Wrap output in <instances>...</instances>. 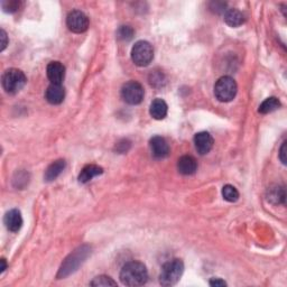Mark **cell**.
I'll list each match as a JSON object with an SVG mask.
<instances>
[{
  "instance_id": "obj_16",
  "label": "cell",
  "mask_w": 287,
  "mask_h": 287,
  "mask_svg": "<svg viewBox=\"0 0 287 287\" xmlns=\"http://www.w3.org/2000/svg\"><path fill=\"white\" fill-rule=\"evenodd\" d=\"M245 15L238 9H227L224 12V22L230 27H238L245 23Z\"/></svg>"
},
{
  "instance_id": "obj_3",
  "label": "cell",
  "mask_w": 287,
  "mask_h": 287,
  "mask_svg": "<svg viewBox=\"0 0 287 287\" xmlns=\"http://www.w3.org/2000/svg\"><path fill=\"white\" fill-rule=\"evenodd\" d=\"M27 78L22 70L9 69L5 71L2 78L4 90L9 94H16L26 84Z\"/></svg>"
},
{
  "instance_id": "obj_22",
  "label": "cell",
  "mask_w": 287,
  "mask_h": 287,
  "mask_svg": "<svg viewBox=\"0 0 287 287\" xmlns=\"http://www.w3.org/2000/svg\"><path fill=\"white\" fill-rule=\"evenodd\" d=\"M134 29L130 26H121L117 32V37L121 40H130L134 37Z\"/></svg>"
},
{
  "instance_id": "obj_15",
  "label": "cell",
  "mask_w": 287,
  "mask_h": 287,
  "mask_svg": "<svg viewBox=\"0 0 287 287\" xmlns=\"http://www.w3.org/2000/svg\"><path fill=\"white\" fill-rule=\"evenodd\" d=\"M102 173H104L102 167L98 165H93V164H90V165H86L82 168V171L79 175V182L82 184H85L90 182L92 178L101 175Z\"/></svg>"
},
{
  "instance_id": "obj_1",
  "label": "cell",
  "mask_w": 287,
  "mask_h": 287,
  "mask_svg": "<svg viewBox=\"0 0 287 287\" xmlns=\"http://www.w3.org/2000/svg\"><path fill=\"white\" fill-rule=\"evenodd\" d=\"M120 280L126 286H142L148 280L146 266L140 261H129L120 271Z\"/></svg>"
},
{
  "instance_id": "obj_2",
  "label": "cell",
  "mask_w": 287,
  "mask_h": 287,
  "mask_svg": "<svg viewBox=\"0 0 287 287\" xmlns=\"http://www.w3.org/2000/svg\"><path fill=\"white\" fill-rule=\"evenodd\" d=\"M184 271V264L181 259H172L164 264L161 275L160 283L163 286H173L177 284L181 279Z\"/></svg>"
},
{
  "instance_id": "obj_18",
  "label": "cell",
  "mask_w": 287,
  "mask_h": 287,
  "mask_svg": "<svg viewBox=\"0 0 287 287\" xmlns=\"http://www.w3.org/2000/svg\"><path fill=\"white\" fill-rule=\"evenodd\" d=\"M267 200L273 204H284L286 200L285 188L283 186L275 185L268 188L267 191Z\"/></svg>"
},
{
  "instance_id": "obj_10",
  "label": "cell",
  "mask_w": 287,
  "mask_h": 287,
  "mask_svg": "<svg viewBox=\"0 0 287 287\" xmlns=\"http://www.w3.org/2000/svg\"><path fill=\"white\" fill-rule=\"evenodd\" d=\"M194 145L200 155H206L213 147V138L208 131H201L194 136Z\"/></svg>"
},
{
  "instance_id": "obj_25",
  "label": "cell",
  "mask_w": 287,
  "mask_h": 287,
  "mask_svg": "<svg viewBox=\"0 0 287 287\" xmlns=\"http://www.w3.org/2000/svg\"><path fill=\"white\" fill-rule=\"evenodd\" d=\"M286 145H287V141H284L283 145L280 147V151H279V158H280V162L286 165Z\"/></svg>"
},
{
  "instance_id": "obj_5",
  "label": "cell",
  "mask_w": 287,
  "mask_h": 287,
  "mask_svg": "<svg viewBox=\"0 0 287 287\" xmlns=\"http://www.w3.org/2000/svg\"><path fill=\"white\" fill-rule=\"evenodd\" d=\"M154 59V50L147 40H138L131 49V60L137 66L150 65Z\"/></svg>"
},
{
  "instance_id": "obj_4",
  "label": "cell",
  "mask_w": 287,
  "mask_h": 287,
  "mask_svg": "<svg viewBox=\"0 0 287 287\" xmlns=\"http://www.w3.org/2000/svg\"><path fill=\"white\" fill-rule=\"evenodd\" d=\"M238 85L231 76H221L214 84V95L220 102H230L234 99Z\"/></svg>"
},
{
  "instance_id": "obj_17",
  "label": "cell",
  "mask_w": 287,
  "mask_h": 287,
  "mask_svg": "<svg viewBox=\"0 0 287 287\" xmlns=\"http://www.w3.org/2000/svg\"><path fill=\"white\" fill-rule=\"evenodd\" d=\"M65 166H66V162L64 160H58V161L53 162L45 172V175H44L45 181L52 182L54 181V179L58 178L61 175V173L64 171Z\"/></svg>"
},
{
  "instance_id": "obj_6",
  "label": "cell",
  "mask_w": 287,
  "mask_h": 287,
  "mask_svg": "<svg viewBox=\"0 0 287 287\" xmlns=\"http://www.w3.org/2000/svg\"><path fill=\"white\" fill-rule=\"evenodd\" d=\"M144 95H145V91L139 82L129 81L122 85L121 97L128 105L136 106L141 104Z\"/></svg>"
},
{
  "instance_id": "obj_20",
  "label": "cell",
  "mask_w": 287,
  "mask_h": 287,
  "mask_svg": "<svg viewBox=\"0 0 287 287\" xmlns=\"http://www.w3.org/2000/svg\"><path fill=\"white\" fill-rule=\"evenodd\" d=\"M222 197L225 201L235 202L239 199V192L234 186L228 184V185H224L222 188Z\"/></svg>"
},
{
  "instance_id": "obj_19",
  "label": "cell",
  "mask_w": 287,
  "mask_h": 287,
  "mask_svg": "<svg viewBox=\"0 0 287 287\" xmlns=\"http://www.w3.org/2000/svg\"><path fill=\"white\" fill-rule=\"evenodd\" d=\"M280 107V102L277 98H275V97H270V98L266 99L263 104L259 106V109L258 111L260 114L266 115V114H269V112H273L275 110L279 109Z\"/></svg>"
},
{
  "instance_id": "obj_21",
  "label": "cell",
  "mask_w": 287,
  "mask_h": 287,
  "mask_svg": "<svg viewBox=\"0 0 287 287\" xmlns=\"http://www.w3.org/2000/svg\"><path fill=\"white\" fill-rule=\"evenodd\" d=\"M90 285L95 286V287H99V286H117V283L111 277H109V276L100 275V276H97L95 278H93V280H91Z\"/></svg>"
},
{
  "instance_id": "obj_9",
  "label": "cell",
  "mask_w": 287,
  "mask_h": 287,
  "mask_svg": "<svg viewBox=\"0 0 287 287\" xmlns=\"http://www.w3.org/2000/svg\"><path fill=\"white\" fill-rule=\"evenodd\" d=\"M150 147L153 156L158 158V160H162V158H165L170 155V146L161 136L153 137L150 141Z\"/></svg>"
},
{
  "instance_id": "obj_24",
  "label": "cell",
  "mask_w": 287,
  "mask_h": 287,
  "mask_svg": "<svg viewBox=\"0 0 287 287\" xmlns=\"http://www.w3.org/2000/svg\"><path fill=\"white\" fill-rule=\"evenodd\" d=\"M0 38H2V49H0V51H3L7 47V45H8V38H7V34L6 32H5L4 29H2V32H0Z\"/></svg>"
},
{
  "instance_id": "obj_13",
  "label": "cell",
  "mask_w": 287,
  "mask_h": 287,
  "mask_svg": "<svg viewBox=\"0 0 287 287\" xmlns=\"http://www.w3.org/2000/svg\"><path fill=\"white\" fill-rule=\"evenodd\" d=\"M177 170L183 175H193L198 171V162L191 155H184L177 162Z\"/></svg>"
},
{
  "instance_id": "obj_8",
  "label": "cell",
  "mask_w": 287,
  "mask_h": 287,
  "mask_svg": "<svg viewBox=\"0 0 287 287\" xmlns=\"http://www.w3.org/2000/svg\"><path fill=\"white\" fill-rule=\"evenodd\" d=\"M46 74L52 84H62L65 78V66L59 61H53L46 68Z\"/></svg>"
},
{
  "instance_id": "obj_26",
  "label": "cell",
  "mask_w": 287,
  "mask_h": 287,
  "mask_svg": "<svg viewBox=\"0 0 287 287\" xmlns=\"http://www.w3.org/2000/svg\"><path fill=\"white\" fill-rule=\"evenodd\" d=\"M210 286H214V287H222V286H227V283L224 280H222L221 278H212L211 280L209 281Z\"/></svg>"
},
{
  "instance_id": "obj_27",
  "label": "cell",
  "mask_w": 287,
  "mask_h": 287,
  "mask_svg": "<svg viewBox=\"0 0 287 287\" xmlns=\"http://www.w3.org/2000/svg\"><path fill=\"white\" fill-rule=\"evenodd\" d=\"M2 264H3V267H2V270H0V271H2V273H4V271L6 270V267H7V265H6V259H4V258H3V259H2Z\"/></svg>"
},
{
  "instance_id": "obj_11",
  "label": "cell",
  "mask_w": 287,
  "mask_h": 287,
  "mask_svg": "<svg viewBox=\"0 0 287 287\" xmlns=\"http://www.w3.org/2000/svg\"><path fill=\"white\" fill-rule=\"evenodd\" d=\"M65 98V89L62 84H52L45 92V99L51 105H61Z\"/></svg>"
},
{
  "instance_id": "obj_12",
  "label": "cell",
  "mask_w": 287,
  "mask_h": 287,
  "mask_svg": "<svg viewBox=\"0 0 287 287\" xmlns=\"http://www.w3.org/2000/svg\"><path fill=\"white\" fill-rule=\"evenodd\" d=\"M4 223L6 228L12 232H17L20 230L23 225V217L19 210L13 209L5 214Z\"/></svg>"
},
{
  "instance_id": "obj_23",
  "label": "cell",
  "mask_w": 287,
  "mask_h": 287,
  "mask_svg": "<svg viewBox=\"0 0 287 287\" xmlns=\"http://www.w3.org/2000/svg\"><path fill=\"white\" fill-rule=\"evenodd\" d=\"M20 6L19 2H15V0H9V2L3 3V8L6 13H15L17 12Z\"/></svg>"
},
{
  "instance_id": "obj_14",
  "label": "cell",
  "mask_w": 287,
  "mask_h": 287,
  "mask_svg": "<svg viewBox=\"0 0 287 287\" xmlns=\"http://www.w3.org/2000/svg\"><path fill=\"white\" fill-rule=\"evenodd\" d=\"M168 107L165 101L161 98H157L151 104L150 114L156 120H162L167 116Z\"/></svg>"
},
{
  "instance_id": "obj_7",
  "label": "cell",
  "mask_w": 287,
  "mask_h": 287,
  "mask_svg": "<svg viewBox=\"0 0 287 287\" xmlns=\"http://www.w3.org/2000/svg\"><path fill=\"white\" fill-rule=\"evenodd\" d=\"M89 18L81 10H72L66 17V25L71 32L75 34L84 33L89 28Z\"/></svg>"
}]
</instances>
